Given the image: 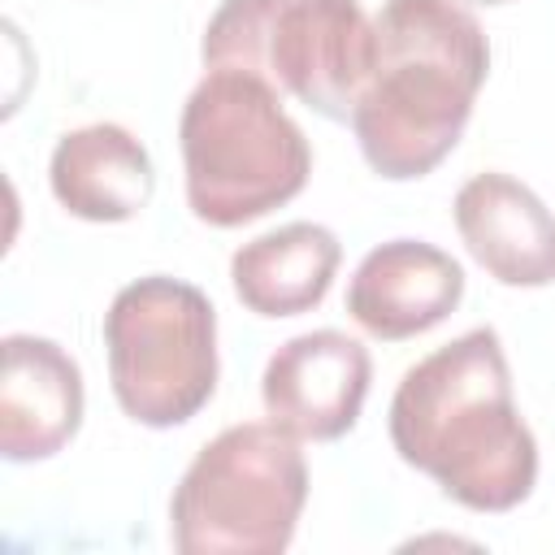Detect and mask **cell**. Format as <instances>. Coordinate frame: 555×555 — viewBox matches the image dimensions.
Instances as JSON below:
<instances>
[{
  "instance_id": "8fae6325",
  "label": "cell",
  "mask_w": 555,
  "mask_h": 555,
  "mask_svg": "<svg viewBox=\"0 0 555 555\" xmlns=\"http://www.w3.org/2000/svg\"><path fill=\"white\" fill-rule=\"evenodd\" d=\"M52 195L82 221H130L156 191L147 147L117 121H95L61 134L48 165Z\"/></svg>"
},
{
  "instance_id": "52a82bcc",
  "label": "cell",
  "mask_w": 555,
  "mask_h": 555,
  "mask_svg": "<svg viewBox=\"0 0 555 555\" xmlns=\"http://www.w3.org/2000/svg\"><path fill=\"white\" fill-rule=\"evenodd\" d=\"M369 377L373 360L364 343L343 330H312L269 356L260 399L269 421L299 442H334L360 421Z\"/></svg>"
},
{
  "instance_id": "30bf717a",
  "label": "cell",
  "mask_w": 555,
  "mask_h": 555,
  "mask_svg": "<svg viewBox=\"0 0 555 555\" xmlns=\"http://www.w3.org/2000/svg\"><path fill=\"white\" fill-rule=\"evenodd\" d=\"M455 230L494 282H555V212L512 173L468 178L455 195Z\"/></svg>"
},
{
  "instance_id": "3957f363",
  "label": "cell",
  "mask_w": 555,
  "mask_h": 555,
  "mask_svg": "<svg viewBox=\"0 0 555 555\" xmlns=\"http://www.w3.org/2000/svg\"><path fill=\"white\" fill-rule=\"evenodd\" d=\"M186 204L217 230L247 225L295 199L312 173V147L282 95L243 69H208L178 121Z\"/></svg>"
},
{
  "instance_id": "ba28073f",
  "label": "cell",
  "mask_w": 555,
  "mask_h": 555,
  "mask_svg": "<svg viewBox=\"0 0 555 555\" xmlns=\"http://www.w3.org/2000/svg\"><path fill=\"white\" fill-rule=\"evenodd\" d=\"M464 299V269L421 238H390L373 247L347 286V312L373 338L399 343L434 330Z\"/></svg>"
},
{
  "instance_id": "8992f818",
  "label": "cell",
  "mask_w": 555,
  "mask_h": 555,
  "mask_svg": "<svg viewBox=\"0 0 555 555\" xmlns=\"http://www.w3.org/2000/svg\"><path fill=\"white\" fill-rule=\"evenodd\" d=\"M108 382L121 412L147 429L191 421L217 390V312L178 278H139L104 312Z\"/></svg>"
},
{
  "instance_id": "9c48e42d",
  "label": "cell",
  "mask_w": 555,
  "mask_h": 555,
  "mask_svg": "<svg viewBox=\"0 0 555 555\" xmlns=\"http://www.w3.org/2000/svg\"><path fill=\"white\" fill-rule=\"evenodd\" d=\"M0 347V451L13 464L48 460L82 425V373L52 338L9 334Z\"/></svg>"
},
{
  "instance_id": "277c9868",
  "label": "cell",
  "mask_w": 555,
  "mask_h": 555,
  "mask_svg": "<svg viewBox=\"0 0 555 555\" xmlns=\"http://www.w3.org/2000/svg\"><path fill=\"white\" fill-rule=\"evenodd\" d=\"M199 52L208 69L256 74L282 100L351 121L377 65V30L360 0H221Z\"/></svg>"
},
{
  "instance_id": "5b68a950",
  "label": "cell",
  "mask_w": 555,
  "mask_h": 555,
  "mask_svg": "<svg viewBox=\"0 0 555 555\" xmlns=\"http://www.w3.org/2000/svg\"><path fill=\"white\" fill-rule=\"evenodd\" d=\"M308 503L299 438L282 425H230L182 473L169 538L182 555H278Z\"/></svg>"
},
{
  "instance_id": "4fadbf2b",
  "label": "cell",
  "mask_w": 555,
  "mask_h": 555,
  "mask_svg": "<svg viewBox=\"0 0 555 555\" xmlns=\"http://www.w3.org/2000/svg\"><path fill=\"white\" fill-rule=\"evenodd\" d=\"M477 4H512V0H477Z\"/></svg>"
},
{
  "instance_id": "7c38bea8",
  "label": "cell",
  "mask_w": 555,
  "mask_h": 555,
  "mask_svg": "<svg viewBox=\"0 0 555 555\" xmlns=\"http://www.w3.org/2000/svg\"><path fill=\"white\" fill-rule=\"evenodd\" d=\"M343 247L317 221L278 225L243 243L230 260L234 295L256 317H299L317 308L338 273Z\"/></svg>"
},
{
  "instance_id": "7a4b0ae2",
  "label": "cell",
  "mask_w": 555,
  "mask_h": 555,
  "mask_svg": "<svg viewBox=\"0 0 555 555\" xmlns=\"http://www.w3.org/2000/svg\"><path fill=\"white\" fill-rule=\"evenodd\" d=\"M377 65L351 113L373 173L425 178L460 143L490 69L477 17L455 0H386L373 17Z\"/></svg>"
},
{
  "instance_id": "6da1fadb",
  "label": "cell",
  "mask_w": 555,
  "mask_h": 555,
  "mask_svg": "<svg viewBox=\"0 0 555 555\" xmlns=\"http://www.w3.org/2000/svg\"><path fill=\"white\" fill-rule=\"evenodd\" d=\"M390 442L473 512H512L538 481V442L512 399L503 343L477 325L421 364L390 399Z\"/></svg>"
}]
</instances>
